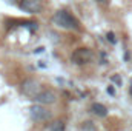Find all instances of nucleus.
Segmentation results:
<instances>
[{
	"instance_id": "obj_14",
	"label": "nucleus",
	"mask_w": 132,
	"mask_h": 131,
	"mask_svg": "<svg viewBox=\"0 0 132 131\" xmlns=\"http://www.w3.org/2000/svg\"><path fill=\"white\" fill-rule=\"evenodd\" d=\"M98 2H104V3H109V0H98Z\"/></svg>"
},
{
	"instance_id": "obj_4",
	"label": "nucleus",
	"mask_w": 132,
	"mask_h": 131,
	"mask_svg": "<svg viewBox=\"0 0 132 131\" xmlns=\"http://www.w3.org/2000/svg\"><path fill=\"white\" fill-rule=\"evenodd\" d=\"M29 116L34 122H46L51 119V111L48 108H45L43 105L37 103L29 108Z\"/></svg>"
},
{
	"instance_id": "obj_8",
	"label": "nucleus",
	"mask_w": 132,
	"mask_h": 131,
	"mask_svg": "<svg viewBox=\"0 0 132 131\" xmlns=\"http://www.w3.org/2000/svg\"><path fill=\"white\" fill-rule=\"evenodd\" d=\"M49 131H65V123L62 120H55L49 125Z\"/></svg>"
},
{
	"instance_id": "obj_9",
	"label": "nucleus",
	"mask_w": 132,
	"mask_h": 131,
	"mask_svg": "<svg viewBox=\"0 0 132 131\" xmlns=\"http://www.w3.org/2000/svg\"><path fill=\"white\" fill-rule=\"evenodd\" d=\"M81 130L83 131H97V128H95V125H94V122H85L83 125H81Z\"/></svg>"
},
{
	"instance_id": "obj_10",
	"label": "nucleus",
	"mask_w": 132,
	"mask_h": 131,
	"mask_svg": "<svg viewBox=\"0 0 132 131\" xmlns=\"http://www.w3.org/2000/svg\"><path fill=\"white\" fill-rule=\"evenodd\" d=\"M111 80H112L114 83H117L118 86L121 85V79H120V76H118V74H115V76H112V77H111Z\"/></svg>"
},
{
	"instance_id": "obj_2",
	"label": "nucleus",
	"mask_w": 132,
	"mask_h": 131,
	"mask_svg": "<svg viewBox=\"0 0 132 131\" xmlns=\"http://www.w3.org/2000/svg\"><path fill=\"white\" fill-rule=\"evenodd\" d=\"M42 91H43V86H42V83H40L38 80H35V79H26V80L22 83V93H23L26 97L32 99V100H35L37 96H38Z\"/></svg>"
},
{
	"instance_id": "obj_6",
	"label": "nucleus",
	"mask_w": 132,
	"mask_h": 131,
	"mask_svg": "<svg viewBox=\"0 0 132 131\" xmlns=\"http://www.w3.org/2000/svg\"><path fill=\"white\" fill-rule=\"evenodd\" d=\"M40 105H51V103H54L55 100H57V96H55V93L54 91H51V90H43L37 99H35Z\"/></svg>"
},
{
	"instance_id": "obj_11",
	"label": "nucleus",
	"mask_w": 132,
	"mask_h": 131,
	"mask_svg": "<svg viewBox=\"0 0 132 131\" xmlns=\"http://www.w3.org/2000/svg\"><path fill=\"white\" fill-rule=\"evenodd\" d=\"M108 40H109L111 43H115V42H117V39L114 37V33H108Z\"/></svg>"
},
{
	"instance_id": "obj_12",
	"label": "nucleus",
	"mask_w": 132,
	"mask_h": 131,
	"mask_svg": "<svg viewBox=\"0 0 132 131\" xmlns=\"http://www.w3.org/2000/svg\"><path fill=\"white\" fill-rule=\"evenodd\" d=\"M129 94H131V97H132V79L129 80Z\"/></svg>"
},
{
	"instance_id": "obj_3",
	"label": "nucleus",
	"mask_w": 132,
	"mask_h": 131,
	"mask_svg": "<svg viewBox=\"0 0 132 131\" xmlns=\"http://www.w3.org/2000/svg\"><path fill=\"white\" fill-rule=\"evenodd\" d=\"M71 60L75 65H86V63H91L94 60V54L89 48H78L72 53Z\"/></svg>"
},
{
	"instance_id": "obj_1",
	"label": "nucleus",
	"mask_w": 132,
	"mask_h": 131,
	"mask_svg": "<svg viewBox=\"0 0 132 131\" xmlns=\"http://www.w3.org/2000/svg\"><path fill=\"white\" fill-rule=\"evenodd\" d=\"M52 23L60 26V28H63V30H78V26H80L78 20L66 9H60V11H57L54 14Z\"/></svg>"
},
{
	"instance_id": "obj_5",
	"label": "nucleus",
	"mask_w": 132,
	"mask_h": 131,
	"mask_svg": "<svg viewBox=\"0 0 132 131\" xmlns=\"http://www.w3.org/2000/svg\"><path fill=\"white\" fill-rule=\"evenodd\" d=\"M19 6L22 11H25L28 14H38L43 8V3H42V0H20Z\"/></svg>"
},
{
	"instance_id": "obj_7",
	"label": "nucleus",
	"mask_w": 132,
	"mask_h": 131,
	"mask_svg": "<svg viewBox=\"0 0 132 131\" xmlns=\"http://www.w3.org/2000/svg\"><path fill=\"white\" fill-rule=\"evenodd\" d=\"M91 111H92L95 116H100V117H106V116H108L106 106H104L103 103H98V102H95V103L91 105Z\"/></svg>"
},
{
	"instance_id": "obj_13",
	"label": "nucleus",
	"mask_w": 132,
	"mask_h": 131,
	"mask_svg": "<svg viewBox=\"0 0 132 131\" xmlns=\"http://www.w3.org/2000/svg\"><path fill=\"white\" fill-rule=\"evenodd\" d=\"M125 60H126V62L129 60V51H126V53H125Z\"/></svg>"
}]
</instances>
